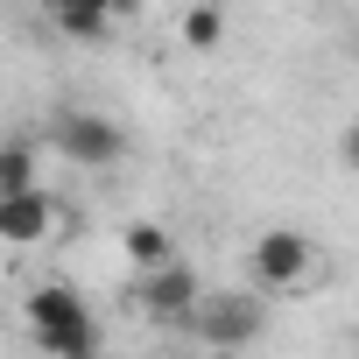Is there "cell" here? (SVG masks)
<instances>
[{
	"label": "cell",
	"instance_id": "1",
	"mask_svg": "<svg viewBox=\"0 0 359 359\" xmlns=\"http://www.w3.org/2000/svg\"><path fill=\"white\" fill-rule=\"evenodd\" d=\"M22 331H29V345L50 352V359H57V352H85V345L106 338L92 296L71 289V282H43V289H29V296H22Z\"/></svg>",
	"mask_w": 359,
	"mask_h": 359
},
{
	"label": "cell",
	"instance_id": "3",
	"mask_svg": "<svg viewBox=\"0 0 359 359\" xmlns=\"http://www.w3.org/2000/svg\"><path fill=\"white\" fill-rule=\"evenodd\" d=\"M176 331H191L198 345H219V352H240L268 331V296L261 289H205Z\"/></svg>",
	"mask_w": 359,
	"mask_h": 359
},
{
	"label": "cell",
	"instance_id": "6",
	"mask_svg": "<svg viewBox=\"0 0 359 359\" xmlns=\"http://www.w3.org/2000/svg\"><path fill=\"white\" fill-rule=\"evenodd\" d=\"M57 226H64V205H57L43 184L0 191V247H15V254H36L43 240H57Z\"/></svg>",
	"mask_w": 359,
	"mask_h": 359
},
{
	"label": "cell",
	"instance_id": "2",
	"mask_svg": "<svg viewBox=\"0 0 359 359\" xmlns=\"http://www.w3.org/2000/svg\"><path fill=\"white\" fill-rule=\"evenodd\" d=\"M247 282L261 296H310L324 282V247L310 233H296V226H268L247 247Z\"/></svg>",
	"mask_w": 359,
	"mask_h": 359
},
{
	"label": "cell",
	"instance_id": "12",
	"mask_svg": "<svg viewBox=\"0 0 359 359\" xmlns=\"http://www.w3.org/2000/svg\"><path fill=\"white\" fill-rule=\"evenodd\" d=\"M134 8H141V0H113V15H134Z\"/></svg>",
	"mask_w": 359,
	"mask_h": 359
},
{
	"label": "cell",
	"instance_id": "11",
	"mask_svg": "<svg viewBox=\"0 0 359 359\" xmlns=\"http://www.w3.org/2000/svg\"><path fill=\"white\" fill-rule=\"evenodd\" d=\"M57 359H106V352H99V345H85V352H57Z\"/></svg>",
	"mask_w": 359,
	"mask_h": 359
},
{
	"label": "cell",
	"instance_id": "13",
	"mask_svg": "<svg viewBox=\"0 0 359 359\" xmlns=\"http://www.w3.org/2000/svg\"><path fill=\"white\" fill-rule=\"evenodd\" d=\"M169 359H205V352H169Z\"/></svg>",
	"mask_w": 359,
	"mask_h": 359
},
{
	"label": "cell",
	"instance_id": "8",
	"mask_svg": "<svg viewBox=\"0 0 359 359\" xmlns=\"http://www.w3.org/2000/svg\"><path fill=\"white\" fill-rule=\"evenodd\" d=\"M22 184H43L36 176V141L29 134H0V191H22Z\"/></svg>",
	"mask_w": 359,
	"mask_h": 359
},
{
	"label": "cell",
	"instance_id": "4",
	"mask_svg": "<svg viewBox=\"0 0 359 359\" xmlns=\"http://www.w3.org/2000/svg\"><path fill=\"white\" fill-rule=\"evenodd\" d=\"M50 134H57V155H71L78 169H113V162L127 155L120 120H106V113H92V106H64Z\"/></svg>",
	"mask_w": 359,
	"mask_h": 359
},
{
	"label": "cell",
	"instance_id": "5",
	"mask_svg": "<svg viewBox=\"0 0 359 359\" xmlns=\"http://www.w3.org/2000/svg\"><path fill=\"white\" fill-rule=\"evenodd\" d=\"M205 296V282H198V268L191 261H155V268H134V310L141 317H155V324H184V310Z\"/></svg>",
	"mask_w": 359,
	"mask_h": 359
},
{
	"label": "cell",
	"instance_id": "7",
	"mask_svg": "<svg viewBox=\"0 0 359 359\" xmlns=\"http://www.w3.org/2000/svg\"><path fill=\"white\" fill-rule=\"evenodd\" d=\"M50 22H57L71 43H106V29H113V0H50Z\"/></svg>",
	"mask_w": 359,
	"mask_h": 359
},
{
	"label": "cell",
	"instance_id": "9",
	"mask_svg": "<svg viewBox=\"0 0 359 359\" xmlns=\"http://www.w3.org/2000/svg\"><path fill=\"white\" fill-rule=\"evenodd\" d=\"M120 247H127V261H134V268H155V261H169V254H176V240H169L155 219H134V226L120 233Z\"/></svg>",
	"mask_w": 359,
	"mask_h": 359
},
{
	"label": "cell",
	"instance_id": "10",
	"mask_svg": "<svg viewBox=\"0 0 359 359\" xmlns=\"http://www.w3.org/2000/svg\"><path fill=\"white\" fill-rule=\"evenodd\" d=\"M176 36H184L191 50H219V43H226V15L212 8V0H198V8H184V22H176Z\"/></svg>",
	"mask_w": 359,
	"mask_h": 359
}]
</instances>
